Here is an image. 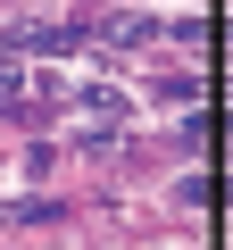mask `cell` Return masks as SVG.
<instances>
[{
    "instance_id": "7a4b0ae2",
    "label": "cell",
    "mask_w": 233,
    "mask_h": 250,
    "mask_svg": "<svg viewBox=\"0 0 233 250\" xmlns=\"http://www.w3.org/2000/svg\"><path fill=\"white\" fill-rule=\"evenodd\" d=\"M150 92H158V108H192L200 100V75H158Z\"/></svg>"
},
{
    "instance_id": "6da1fadb",
    "label": "cell",
    "mask_w": 233,
    "mask_h": 250,
    "mask_svg": "<svg viewBox=\"0 0 233 250\" xmlns=\"http://www.w3.org/2000/svg\"><path fill=\"white\" fill-rule=\"evenodd\" d=\"M83 42H92V25H17V34H9V50H34V59L83 50Z\"/></svg>"
},
{
    "instance_id": "3957f363",
    "label": "cell",
    "mask_w": 233,
    "mask_h": 250,
    "mask_svg": "<svg viewBox=\"0 0 233 250\" xmlns=\"http://www.w3.org/2000/svg\"><path fill=\"white\" fill-rule=\"evenodd\" d=\"M150 34H158V17H116V25H108V42H125V50H142Z\"/></svg>"
}]
</instances>
